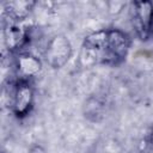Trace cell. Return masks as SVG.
I'll return each mask as SVG.
<instances>
[{"label": "cell", "instance_id": "cell-1", "mask_svg": "<svg viewBox=\"0 0 153 153\" xmlns=\"http://www.w3.org/2000/svg\"><path fill=\"white\" fill-rule=\"evenodd\" d=\"M130 43L129 35L122 30H99L85 37L82 43V56L96 63L117 66L127 57Z\"/></svg>", "mask_w": 153, "mask_h": 153}, {"label": "cell", "instance_id": "cell-2", "mask_svg": "<svg viewBox=\"0 0 153 153\" xmlns=\"http://www.w3.org/2000/svg\"><path fill=\"white\" fill-rule=\"evenodd\" d=\"M35 93L29 80L17 79L11 96V110L18 118H23L30 114L33 106Z\"/></svg>", "mask_w": 153, "mask_h": 153}, {"label": "cell", "instance_id": "cell-3", "mask_svg": "<svg viewBox=\"0 0 153 153\" xmlns=\"http://www.w3.org/2000/svg\"><path fill=\"white\" fill-rule=\"evenodd\" d=\"M131 24L142 41L153 37V2L135 1L131 5Z\"/></svg>", "mask_w": 153, "mask_h": 153}, {"label": "cell", "instance_id": "cell-4", "mask_svg": "<svg viewBox=\"0 0 153 153\" xmlns=\"http://www.w3.org/2000/svg\"><path fill=\"white\" fill-rule=\"evenodd\" d=\"M72 55V45L65 36L53 37L45 49V60L53 68L62 67Z\"/></svg>", "mask_w": 153, "mask_h": 153}, {"label": "cell", "instance_id": "cell-5", "mask_svg": "<svg viewBox=\"0 0 153 153\" xmlns=\"http://www.w3.org/2000/svg\"><path fill=\"white\" fill-rule=\"evenodd\" d=\"M4 39L10 50H18L27 43L29 31L18 24H8V26L4 30Z\"/></svg>", "mask_w": 153, "mask_h": 153}, {"label": "cell", "instance_id": "cell-6", "mask_svg": "<svg viewBox=\"0 0 153 153\" xmlns=\"http://www.w3.org/2000/svg\"><path fill=\"white\" fill-rule=\"evenodd\" d=\"M41 71V62L39 60L30 54H22L17 60V72L19 78L29 80L30 78L35 76Z\"/></svg>", "mask_w": 153, "mask_h": 153}, {"label": "cell", "instance_id": "cell-7", "mask_svg": "<svg viewBox=\"0 0 153 153\" xmlns=\"http://www.w3.org/2000/svg\"><path fill=\"white\" fill-rule=\"evenodd\" d=\"M33 5L32 1H10L5 4L4 14L8 16L11 20H23L29 16Z\"/></svg>", "mask_w": 153, "mask_h": 153}, {"label": "cell", "instance_id": "cell-8", "mask_svg": "<svg viewBox=\"0 0 153 153\" xmlns=\"http://www.w3.org/2000/svg\"><path fill=\"white\" fill-rule=\"evenodd\" d=\"M148 140H149V143L153 146V127H152V129H151V131H149V135H148Z\"/></svg>", "mask_w": 153, "mask_h": 153}]
</instances>
